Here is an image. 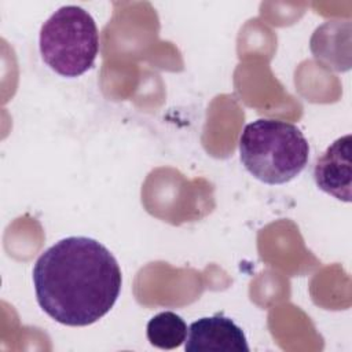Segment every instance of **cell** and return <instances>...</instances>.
I'll return each mask as SVG.
<instances>
[{
  "label": "cell",
  "instance_id": "1",
  "mask_svg": "<svg viewBox=\"0 0 352 352\" xmlns=\"http://www.w3.org/2000/svg\"><path fill=\"white\" fill-rule=\"evenodd\" d=\"M33 285L41 309L58 323L88 326L116 304L122 275L116 257L88 236H67L40 254Z\"/></svg>",
  "mask_w": 352,
  "mask_h": 352
},
{
  "label": "cell",
  "instance_id": "2",
  "mask_svg": "<svg viewBox=\"0 0 352 352\" xmlns=\"http://www.w3.org/2000/svg\"><path fill=\"white\" fill-rule=\"evenodd\" d=\"M239 154L243 166L256 179L267 184H283L307 166L309 144L296 125L258 118L245 125Z\"/></svg>",
  "mask_w": 352,
  "mask_h": 352
},
{
  "label": "cell",
  "instance_id": "3",
  "mask_svg": "<svg viewBox=\"0 0 352 352\" xmlns=\"http://www.w3.org/2000/svg\"><path fill=\"white\" fill-rule=\"evenodd\" d=\"M43 60L63 77H78L94 66L99 33L92 15L78 6L56 10L40 29Z\"/></svg>",
  "mask_w": 352,
  "mask_h": 352
},
{
  "label": "cell",
  "instance_id": "4",
  "mask_svg": "<svg viewBox=\"0 0 352 352\" xmlns=\"http://www.w3.org/2000/svg\"><path fill=\"white\" fill-rule=\"evenodd\" d=\"M187 352H249L243 330L221 312L192 322L184 341Z\"/></svg>",
  "mask_w": 352,
  "mask_h": 352
},
{
  "label": "cell",
  "instance_id": "5",
  "mask_svg": "<svg viewBox=\"0 0 352 352\" xmlns=\"http://www.w3.org/2000/svg\"><path fill=\"white\" fill-rule=\"evenodd\" d=\"M352 136L334 140L326 151L316 160L314 179L316 186L329 195L351 202L352 197V161H351Z\"/></svg>",
  "mask_w": 352,
  "mask_h": 352
},
{
  "label": "cell",
  "instance_id": "6",
  "mask_svg": "<svg viewBox=\"0 0 352 352\" xmlns=\"http://www.w3.org/2000/svg\"><path fill=\"white\" fill-rule=\"evenodd\" d=\"M187 324L182 316L164 311L153 316L146 327L147 340L160 349H175L187 338Z\"/></svg>",
  "mask_w": 352,
  "mask_h": 352
}]
</instances>
